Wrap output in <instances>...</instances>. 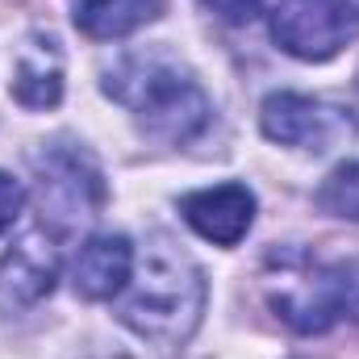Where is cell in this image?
<instances>
[{"label":"cell","instance_id":"cell-4","mask_svg":"<svg viewBox=\"0 0 359 359\" xmlns=\"http://www.w3.org/2000/svg\"><path fill=\"white\" fill-rule=\"evenodd\" d=\"M271 38L292 59H334L339 50L359 42V8L351 0H288L271 17Z\"/></svg>","mask_w":359,"mask_h":359},{"label":"cell","instance_id":"cell-1","mask_svg":"<svg viewBox=\"0 0 359 359\" xmlns=\"http://www.w3.org/2000/svg\"><path fill=\"white\" fill-rule=\"evenodd\" d=\"M121 292L117 318L159 347H180L205 313V276L172 243L147 247Z\"/></svg>","mask_w":359,"mask_h":359},{"label":"cell","instance_id":"cell-8","mask_svg":"<svg viewBox=\"0 0 359 359\" xmlns=\"http://www.w3.org/2000/svg\"><path fill=\"white\" fill-rule=\"evenodd\" d=\"M59 251L42 234H25L17 247L4 251L0 259V309H25L38 305L55 288Z\"/></svg>","mask_w":359,"mask_h":359},{"label":"cell","instance_id":"cell-14","mask_svg":"<svg viewBox=\"0 0 359 359\" xmlns=\"http://www.w3.org/2000/svg\"><path fill=\"white\" fill-rule=\"evenodd\" d=\"M205 8H213L222 21H230V25H243V21H251L259 8H264V0H201Z\"/></svg>","mask_w":359,"mask_h":359},{"label":"cell","instance_id":"cell-9","mask_svg":"<svg viewBox=\"0 0 359 359\" xmlns=\"http://www.w3.org/2000/svg\"><path fill=\"white\" fill-rule=\"evenodd\" d=\"M130 276H134V247L121 234H96V238H88L80 247L76 264H72V284L88 301L121 297Z\"/></svg>","mask_w":359,"mask_h":359},{"label":"cell","instance_id":"cell-6","mask_svg":"<svg viewBox=\"0 0 359 359\" xmlns=\"http://www.w3.org/2000/svg\"><path fill=\"white\" fill-rule=\"evenodd\" d=\"M38 172H42V213L59 217L63 226H76V222H88L96 217V209L104 205V180L100 168L92 163L84 151L76 147H55L38 159Z\"/></svg>","mask_w":359,"mask_h":359},{"label":"cell","instance_id":"cell-7","mask_svg":"<svg viewBox=\"0 0 359 359\" xmlns=\"http://www.w3.org/2000/svg\"><path fill=\"white\" fill-rule=\"evenodd\" d=\"M180 213L201 238H209L217 247H234L247 238V230L255 222V196L247 184H217V188L188 192L180 201Z\"/></svg>","mask_w":359,"mask_h":359},{"label":"cell","instance_id":"cell-11","mask_svg":"<svg viewBox=\"0 0 359 359\" xmlns=\"http://www.w3.org/2000/svg\"><path fill=\"white\" fill-rule=\"evenodd\" d=\"M163 8H168V0H80L76 25L96 42H109V38H126V34L151 25Z\"/></svg>","mask_w":359,"mask_h":359},{"label":"cell","instance_id":"cell-5","mask_svg":"<svg viewBox=\"0 0 359 359\" xmlns=\"http://www.w3.org/2000/svg\"><path fill=\"white\" fill-rule=\"evenodd\" d=\"M264 134L280 147H297V151H339L359 134V121L351 109L343 104H326L313 96H297V92H276L264 100Z\"/></svg>","mask_w":359,"mask_h":359},{"label":"cell","instance_id":"cell-3","mask_svg":"<svg viewBox=\"0 0 359 359\" xmlns=\"http://www.w3.org/2000/svg\"><path fill=\"white\" fill-rule=\"evenodd\" d=\"M268 301L297 334H326L334 322L359 318V259L326 264L305 251L268 259Z\"/></svg>","mask_w":359,"mask_h":359},{"label":"cell","instance_id":"cell-10","mask_svg":"<svg viewBox=\"0 0 359 359\" xmlns=\"http://www.w3.org/2000/svg\"><path fill=\"white\" fill-rule=\"evenodd\" d=\"M13 96L25 109H50L63 96V55L55 38L34 34L21 55H17V72H13Z\"/></svg>","mask_w":359,"mask_h":359},{"label":"cell","instance_id":"cell-12","mask_svg":"<svg viewBox=\"0 0 359 359\" xmlns=\"http://www.w3.org/2000/svg\"><path fill=\"white\" fill-rule=\"evenodd\" d=\"M318 201H322V209H326V213L347 217V222H359V163L339 168L334 176L322 184Z\"/></svg>","mask_w":359,"mask_h":359},{"label":"cell","instance_id":"cell-2","mask_svg":"<svg viewBox=\"0 0 359 359\" xmlns=\"http://www.w3.org/2000/svg\"><path fill=\"white\" fill-rule=\"evenodd\" d=\"M104 92L117 104H126L151 138H159L168 147L192 142L209 126V96L180 63L163 59V55L121 59L109 72Z\"/></svg>","mask_w":359,"mask_h":359},{"label":"cell","instance_id":"cell-13","mask_svg":"<svg viewBox=\"0 0 359 359\" xmlns=\"http://www.w3.org/2000/svg\"><path fill=\"white\" fill-rule=\"evenodd\" d=\"M21 205H25V188H21V180H13L8 172H0V234L17 222Z\"/></svg>","mask_w":359,"mask_h":359}]
</instances>
